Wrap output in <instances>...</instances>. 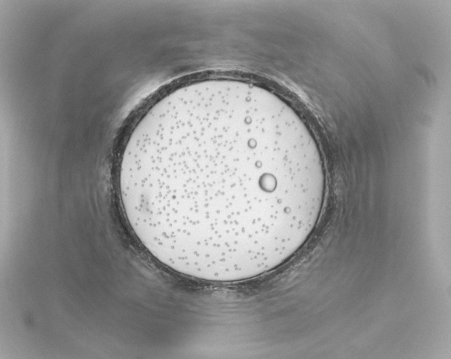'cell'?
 I'll use <instances>...</instances> for the list:
<instances>
[{"instance_id": "obj_1", "label": "cell", "mask_w": 451, "mask_h": 359, "mask_svg": "<svg viewBox=\"0 0 451 359\" xmlns=\"http://www.w3.org/2000/svg\"><path fill=\"white\" fill-rule=\"evenodd\" d=\"M123 210L157 260L203 280L273 270L306 241L325 192L321 155L275 93L217 78L174 88L142 117L119 172Z\"/></svg>"}]
</instances>
